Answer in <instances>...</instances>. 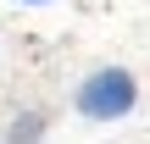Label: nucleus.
Segmentation results:
<instances>
[{
	"label": "nucleus",
	"mask_w": 150,
	"mask_h": 144,
	"mask_svg": "<svg viewBox=\"0 0 150 144\" xmlns=\"http://www.w3.org/2000/svg\"><path fill=\"white\" fill-rule=\"evenodd\" d=\"M139 105V78L128 67H95L78 89H72V111L83 122H122Z\"/></svg>",
	"instance_id": "nucleus-1"
},
{
	"label": "nucleus",
	"mask_w": 150,
	"mask_h": 144,
	"mask_svg": "<svg viewBox=\"0 0 150 144\" xmlns=\"http://www.w3.org/2000/svg\"><path fill=\"white\" fill-rule=\"evenodd\" d=\"M45 133H50V117L45 111H17L6 122V144H45Z\"/></svg>",
	"instance_id": "nucleus-2"
},
{
	"label": "nucleus",
	"mask_w": 150,
	"mask_h": 144,
	"mask_svg": "<svg viewBox=\"0 0 150 144\" xmlns=\"http://www.w3.org/2000/svg\"><path fill=\"white\" fill-rule=\"evenodd\" d=\"M17 6H56V0H17Z\"/></svg>",
	"instance_id": "nucleus-3"
}]
</instances>
